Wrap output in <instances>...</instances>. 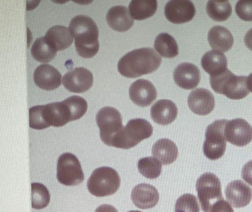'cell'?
Returning <instances> with one entry per match:
<instances>
[{
    "label": "cell",
    "mask_w": 252,
    "mask_h": 212,
    "mask_svg": "<svg viewBox=\"0 0 252 212\" xmlns=\"http://www.w3.org/2000/svg\"><path fill=\"white\" fill-rule=\"evenodd\" d=\"M161 61V57L154 49H137L126 53L119 60L118 70L126 78H139L156 72L160 67Z\"/></svg>",
    "instance_id": "1"
},
{
    "label": "cell",
    "mask_w": 252,
    "mask_h": 212,
    "mask_svg": "<svg viewBox=\"0 0 252 212\" xmlns=\"http://www.w3.org/2000/svg\"><path fill=\"white\" fill-rule=\"evenodd\" d=\"M69 29L75 38V47L78 54L83 58L96 55L99 50L98 26L90 16L79 15L73 18Z\"/></svg>",
    "instance_id": "2"
},
{
    "label": "cell",
    "mask_w": 252,
    "mask_h": 212,
    "mask_svg": "<svg viewBox=\"0 0 252 212\" xmlns=\"http://www.w3.org/2000/svg\"><path fill=\"white\" fill-rule=\"evenodd\" d=\"M71 122L70 110L64 102L36 106L29 109V125L36 130L63 127Z\"/></svg>",
    "instance_id": "3"
},
{
    "label": "cell",
    "mask_w": 252,
    "mask_h": 212,
    "mask_svg": "<svg viewBox=\"0 0 252 212\" xmlns=\"http://www.w3.org/2000/svg\"><path fill=\"white\" fill-rule=\"evenodd\" d=\"M212 89L218 94H223L228 99L241 100L249 95L248 77L237 76L229 69L222 74L210 77Z\"/></svg>",
    "instance_id": "4"
},
{
    "label": "cell",
    "mask_w": 252,
    "mask_h": 212,
    "mask_svg": "<svg viewBox=\"0 0 252 212\" xmlns=\"http://www.w3.org/2000/svg\"><path fill=\"white\" fill-rule=\"evenodd\" d=\"M153 133V126L148 121L140 118L131 119L116 137L111 147L128 150L150 138Z\"/></svg>",
    "instance_id": "5"
},
{
    "label": "cell",
    "mask_w": 252,
    "mask_h": 212,
    "mask_svg": "<svg viewBox=\"0 0 252 212\" xmlns=\"http://www.w3.org/2000/svg\"><path fill=\"white\" fill-rule=\"evenodd\" d=\"M121 185V178L116 169L108 166L97 168L88 181V191L98 197L115 194Z\"/></svg>",
    "instance_id": "6"
},
{
    "label": "cell",
    "mask_w": 252,
    "mask_h": 212,
    "mask_svg": "<svg viewBox=\"0 0 252 212\" xmlns=\"http://www.w3.org/2000/svg\"><path fill=\"white\" fill-rule=\"evenodd\" d=\"M196 190L202 210L210 212L215 203L224 200L219 178L212 172H206L199 177Z\"/></svg>",
    "instance_id": "7"
},
{
    "label": "cell",
    "mask_w": 252,
    "mask_h": 212,
    "mask_svg": "<svg viewBox=\"0 0 252 212\" xmlns=\"http://www.w3.org/2000/svg\"><path fill=\"white\" fill-rule=\"evenodd\" d=\"M227 122L226 119H220L212 122L206 128L203 153L210 160H218L225 153L227 141L224 132Z\"/></svg>",
    "instance_id": "8"
},
{
    "label": "cell",
    "mask_w": 252,
    "mask_h": 212,
    "mask_svg": "<svg viewBox=\"0 0 252 212\" xmlns=\"http://www.w3.org/2000/svg\"><path fill=\"white\" fill-rule=\"evenodd\" d=\"M95 121L100 129L101 141L111 147L112 143L124 128L120 112L110 106L102 107L97 113Z\"/></svg>",
    "instance_id": "9"
},
{
    "label": "cell",
    "mask_w": 252,
    "mask_h": 212,
    "mask_svg": "<svg viewBox=\"0 0 252 212\" xmlns=\"http://www.w3.org/2000/svg\"><path fill=\"white\" fill-rule=\"evenodd\" d=\"M57 179L67 186L79 185L85 180L82 165L78 158L70 153L62 154L57 162Z\"/></svg>",
    "instance_id": "10"
},
{
    "label": "cell",
    "mask_w": 252,
    "mask_h": 212,
    "mask_svg": "<svg viewBox=\"0 0 252 212\" xmlns=\"http://www.w3.org/2000/svg\"><path fill=\"white\" fill-rule=\"evenodd\" d=\"M225 139L237 147H244L252 141V127L243 119L228 121L225 127Z\"/></svg>",
    "instance_id": "11"
},
{
    "label": "cell",
    "mask_w": 252,
    "mask_h": 212,
    "mask_svg": "<svg viewBox=\"0 0 252 212\" xmlns=\"http://www.w3.org/2000/svg\"><path fill=\"white\" fill-rule=\"evenodd\" d=\"M195 13L194 3L189 0H171L165 6L164 14L166 19L176 25L190 22Z\"/></svg>",
    "instance_id": "12"
},
{
    "label": "cell",
    "mask_w": 252,
    "mask_h": 212,
    "mask_svg": "<svg viewBox=\"0 0 252 212\" xmlns=\"http://www.w3.org/2000/svg\"><path fill=\"white\" fill-rule=\"evenodd\" d=\"M63 84L70 92H86L94 84V75L86 68H76L63 76Z\"/></svg>",
    "instance_id": "13"
},
{
    "label": "cell",
    "mask_w": 252,
    "mask_h": 212,
    "mask_svg": "<svg viewBox=\"0 0 252 212\" xmlns=\"http://www.w3.org/2000/svg\"><path fill=\"white\" fill-rule=\"evenodd\" d=\"M129 94L130 100L135 105L140 107H147L156 100L158 92L150 81L139 79L130 85Z\"/></svg>",
    "instance_id": "14"
},
{
    "label": "cell",
    "mask_w": 252,
    "mask_h": 212,
    "mask_svg": "<svg viewBox=\"0 0 252 212\" xmlns=\"http://www.w3.org/2000/svg\"><path fill=\"white\" fill-rule=\"evenodd\" d=\"M188 106L195 114L206 116L215 108V97L206 88H196L189 95Z\"/></svg>",
    "instance_id": "15"
},
{
    "label": "cell",
    "mask_w": 252,
    "mask_h": 212,
    "mask_svg": "<svg viewBox=\"0 0 252 212\" xmlns=\"http://www.w3.org/2000/svg\"><path fill=\"white\" fill-rule=\"evenodd\" d=\"M225 197L228 203L234 208L246 207L252 199V189L243 181H231L225 189Z\"/></svg>",
    "instance_id": "16"
},
{
    "label": "cell",
    "mask_w": 252,
    "mask_h": 212,
    "mask_svg": "<svg viewBox=\"0 0 252 212\" xmlns=\"http://www.w3.org/2000/svg\"><path fill=\"white\" fill-rule=\"evenodd\" d=\"M175 83L184 89L195 88L200 83V72L195 65L190 63H183L178 65L173 72Z\"/></svg>",
    "instance_id": "17"
},
{
    "label": "cell",
    "mask_w": 252,
    "mask_h": 212,
    "mask_svg": "<svg viewBox=\"0 0 252 212\" xmlns=\"http://www.w3.org/2000/svg\"><path fill=\"white\" fill-rule=\"evenodd\" d=\"M35 84L45 91L56 89L61 85L62 75L54 66L42 64L38 66L33 73Z\"/></svg>",
    "instance_id": "18"
},
{
    "label": "cell",
    "mask_w": 252,
    "mask_h": 212,
    "mask_svg": "<svg viewBox=\"0 0 252 212\" xmlns=\"http://www.w3.org/2000/svg\"><path fill=\"white\" fill-rule=\"evenodd\" d=\"M131 199L134 205L139 209H152L158 203L159 193L153 185L138 184L132 188Z\"/></svg>",
    "instance_id": "19"
},
{
    "label": "cell",
    "mask_w": 252,
    "mask_h": 212,
    "mask_svg": "<svg viewBox=\"0 0 252 212\" xmlns=\"http://www.w3.org/2000/svg\"><path fill=\"white\" fill-rule=\"evenodd\" d=\"M106 19L110 27L117 32H126L134 25V19L129 9L125 6L116 5L111 7L107 12Z\"/></svg>",
    "instance_id": "20"
},
{
    "label": "cell",
    "mask_w": 252,
    "mask_h": 212,
    "mask_svg": "<svg viewBox=\"0 0 252 212\" xmlns=\"http://www.w3.org/2000/svg\"><path fill=\"white\" fill-rule=\"evenodd\" d=\"M178 107L175 103L169 100L156 102L150 109V116L156 123L167 125L173 122L178 116Z\"/></svg>",
    "instance_id": "21"
},
{
    "label": "cell",
    "mask_w": 252,
    "mask_h": 212,
    "mask_svg": "<svg viewBox=\"0 0 252 212\" xmlns=\"http://www.w3.org/2000/svg\"><path fill=\"white\" fill-rule=\"evenodd\" d=\"M45 40L55 51H63L69 48L73 42V37L69 27L56 25L48 29Z\"/></svg>",
    "instance_id": "22"
},
{
    "label": "cell",
    "mask_w": 252,
    "mask_h": 212,
    "mask_svg": "<svg viewBox=\"0 0 252 212\" xmlns=\"http://www.w3.org/2000/svg\"><path fill=\"white\" fill-rule=\"evenodd\" d=\"M209 45L215 51L225 53L231 50L234 44V37L225 26H213L208 33Z\"/></svg>",
    "instance_id": "23"
},
{
    "label": "cell",
    "mask_w": 252,
    "mask_h": 212,
    "mask_svg": "<svg viewBox=\"0 0 252 212\" xmlns=\"http://www.w3.org/2000/svg\"><path fill=\"white\" fill-rule=\"evenodd\" d=\"M152 154L163 165H169L176 160L178 149L172 140L161 138L155 143L152 149Z\"/></svg>",
    "instance_id": "24"
},
{
    "label": "cell",
    "mask_w": 252,
    "mask_h": 212,
    "mask_svg": "<svg viewBox=\"0 0 252 212\" xmlns=\"http://www.w3.org/2000/svg\"><path fill=\"white\" fill-rule=\"evenodd\" d=\"M227 65L226 56L223 53L215 50L205 53L201 58L202 68L210 77L216 76L225 72L228 69Z\"/></svg>",
    "instance_id": "25"
},
{
    "label": "cell",
    "mask_w": 252,
    "mask_h": 212,
    "mask_svg": "<svg viewBox=\"0 0 252 212\" xmlns=\"http://www.w3.org/2000/svg\"><path fill=\"white\" fill-rule=\"evenodd\" d=\"M158 8L156 0H132L129 4V10L132 19L141 21L152 17Z\"/></svg>",
    "instance_id": "26"
},
{
    "label": "cell",
    "mask_w": 252,
    "mask_h": 212,
    "mask_svg": "<svg viewBox=\"0 0 252 212\" xmlns=\"http://www.w3.org/2000/svg\"><path fill=\"white\" fill-rule=\"evenodd\" d=\"M154 47L162 57L172 58L179 54L177 41L169 34L163 32L159 34L155 40Z\"/></svg>",
    "instance_id": "27"
},
{
    "label": "cell",
    "mask_w": 252,
    "mask_h": 212,
    "mask_svg": "<svg viewBox=\"0 0 252 212\" xmlns=\"http://www.w3.org/2000/svg\"><path fill=\"white\" fill-rule=\"evenodd\" d=\"M31 52L33 58L42 63H49L55 58L57 54V52L47 42L45 37L37 38L34 41Z\"/></svg>",
    "instance_id": "28"
},
{
    "label": "cell",
    "mask_w": 252,
    "mask_h": 212,
    "mask_svg": "<svg viewBox=\"0 0 252 212\" xmlns=\"http://www.w3.org/2000/svg\"><path fill=\"white\" fill-rule=\"evenodd\" d=\"M206 12L212 20L224 22L231 16L232 7L228 1H209L206 4Z\"/></svg>",
    "instance_id": "29"
},
{
    "label": "cell",
    "mask_w": 252,
    "mask_h": 212,
    "mask_svg": "<svg viewBox=\"0 0 252 212\" xmlns=\"http://www.w3.org/2000/svg\"><path fill=\"white\" fill-rule=\"evenodd\" d=\"M138 169L145 178L156 179L161 173L162 165L156 158L147 157L138 160Z\"/></svg>",
    "instance_id": "30"
},
{
    "label": "cell",
    "mask_w": 252,
    "mask_h": 212,
    "mask_svg": "<svg viewBox=\"0 0 252 212\" xmlns=\"http://www.w3.org/2000/svg\"><path fill=\"white\" fill-rule=\"evenodd\" d=\"M32 188V208L42 209L46 208L51 201V195L47 187L39 183H33Z\"/></svg>",
    "instance_id": "31"
},
{
    "label": "cell",
    "mask_w": 252,
    "mask_h": 212,
    "mask_svg": "<svg viewBox=\"0 0 252 212\" xmlns=\"http://www.w3.org/2000/svg\"><path fill=\"white\" fill-rule=\"evenodd\" d=\"M70 110L72 121L81 119L88 110V105L83 97L79 96H72L63 100Z\"/></svg>",
    "instance_id": "32"
},
{
    "label": "cell",
    "mask_w": 252,
    "mask_h": 212,
    "mask_svg": "<svg viewBox=\"0 0 252 212\" xmlns=\"http://www.w3.org/2000/svg\"><path fill=\"white\" fill-rule=\"evenodd\" d=\"M175 212H200L198 200L191 194H183L175 203Z\"/></svg>",
    "instance_id": "33"
},
{
    "label": "cell",
    "mask_w": 252,
    "mask_h": 212,
    "mask_svg": "<svg viewBox=\"0 0 252 212\" xmlns=\"http://www.w3.org/2000/svg\"><path fill=\"white\" fill-rule=\"evenodd\" d=\"M235 11L242 20L252 22V0L237 1Z\"/></svg>",
    "instance_id": "34"
},
{
    "label": "cell",
    "mask_w": 252,
    "mask_h": 212,
    "mask_svg": "<svg viewBox=\"0 0 252 212\" xmlns=\"http://www.w3.org/2000/svg\"><path fill=\"white\" fill-rule=\"evenodd\" d=\"M241 176L247 184L252 186V160H249L243 166Z\"/></svg>",
    "instance_id": "35"
},
{
    "label": "cell",
    "mask_w": 252,
    "mask_h": 212,
    "mask_svg": "<svg viewBox=\"0 0 252 212\" xmlns=\"http://www.w3.org/2000/svg\"><path fill=\"white\" fill-rule=\"evenodd\" d=\"M210 212H234L229 203L225 200H220L215 203Z\"/></svg>",
    "instance_id": "36"
},
{
    "label": "cell",
    "mask_w": 252,
    "mask_h": 212,
    "mask_svg": "<svg viewBox=\"0 0 252 212\" xmlns=\"http://www.w3.org/2000/svg\"><path fill=\"white\" fill-rule=\"evenodd\" d=\"M95 212H119L116 208L111 205L104 204L98 206Z\"/></svg>",
    "instance_id": "37"
},
{
    "label": "cell",
    "mask_w": 252,
    "mask_h": 212,
    "mask_svg": "<svg viewBox=\"0 0 252 212\" xmlns=\"http://www.w3.org/2000/svg\"><path fill=\"white\" fill-rule=\"evenodd\" d=\"M244 42L248 49L252 51V28L246 32L244 37Z\"/></svg>",
    "instance_id": "38"
},
{
    "label": "cell",
    "mask_w": 252,
    "mask_h": 212,
    "mask_svg": "<svg viewBox=\"0 0 252 212\" xmlns=\"http://www.w3.org/2000/svg\"><path fill=\"white\" fill-rule=\"evenodd\" d=\"M248 87H249V91L252 92V73L248 77Z\"/></svg>",
    "instance_id": "39"
},
{
    "label": "cell",
    "mask_w": 252,
    "mask_h": 212,
    "mask_svg": "<svg viewBox=\"0 0 252 212\" xmlns=\"http://www.w3.org/2000/svg\"><path fill=\"white\" fill-rule=\"evenodd\" d=\"M140 212V211H130V212Z\"/></svg>",
    "instance_id": "40"
}]
</instances>
